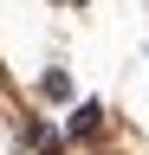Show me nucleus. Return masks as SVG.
<instances>
[{"label":"nucleus","instance_id":"obj_1","mask_svg":"<svg viewBox=\"0 0 149 155\" xmlns=\"http://www.w3.org/2000/svg\"><path fill=\"white\" fill-rule=\"evenodd\" d=\"M97 116H104L97 104H78V110H71V136H91V129H97Z\"/></svg>","mask_w":149,"mask_h":155}]
</instances>
